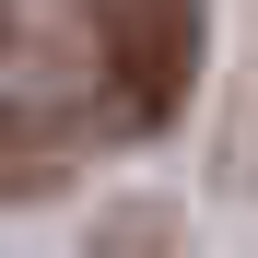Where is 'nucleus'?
I'll use <instances>...</instances> for the list:
<instances>
[{
  "label": "nucleus",
  "mask_w": 258,
  "mask_h": 258,
  "mask_svg": "<svg viewBox=\"0 0 258 258\" xmlns=\"http://www.w3.org/2000/svg\"><path fill=\"white\" fill-rule=\"evenodd\" d=\"M94 35V117L117 141H153L200 82V0H82Z\"/></svg>",
  "instance_id": "f257e3e1"
},
{
  "label": "nucleus",
  "mask_w": 258,
  "mask_h": 258,
  "mask_svg": "<svg viewBox=\"0 0 258 258\" xmlns=\"http://www.w3.org/2000/svg\"><path fill=\"white\" fill-rule=\"evenodd\" d=\"M12 24H24V0H0V47H12Z\"/></svg>",
  "instance_id": "f03ea898"
}]
</instances>
